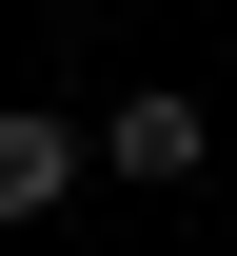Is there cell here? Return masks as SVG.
<instances>
[{
  "instance_id": "cell-2",
  "label": "cell",
  "mask_w": 237,
  "mask_h": 256,
  "mask_svg": "<svg viewBox=\"0 0 237 256\" xmlns=\"http://www.w3.org/2000/svg\"><path fill=\"white\" fill-rule=\"evenodd\" d=\"M198 158H217V118H198V98H178V79H138L119 118H99V178H138V197H178Z\"/></svg>"
},
{
  "instance_id": "cell-1",
  "label": "cell",
  "mask_w": 237,
  "mask_h": 256,
  "mask_svg": "<svg viewBox=\"0 0 237 256\" xmlns=\"http://www.w3.org/2000/svg\"><path fill=\"white\" fill-rule=\"evenodd\" d=\"M79 178H99V118H40V98H0V236H20V217H60Z\"/></svg>"
}]
</instances>
